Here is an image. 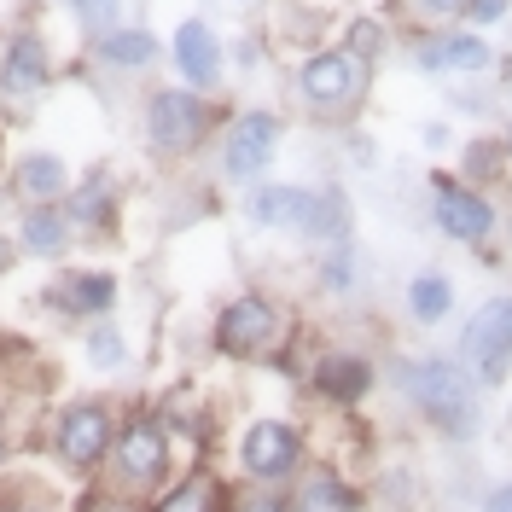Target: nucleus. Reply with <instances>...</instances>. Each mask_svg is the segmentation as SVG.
Wrapping results in <instances>:
<instances>
[{
  "label": "nucleus",
  "instance_id": "obj_40",
  "mask_svg": "<svg viewBox=\"0 0 512 512\" xmlns=\"http://www.w3.org/2000/svg\"><path fill=\"white\" fill-rule=\"evenodd\" d=\"M6 262H12V239H6V233H0V268H6Z\"/></svg>",
  "mask_w": 512,
  "mask_h": 512
},
{
  "label": "nucleus",
  "instance_id": "obj_34",
  "mask_svg": "<svg viewBox=\"0 0 512 512\" xmlns=\"http://www.w3.org/2000/svg\"><path fill=\"white\" fill-rule=\"evenodd\" d=\"M512 18V0H466V30H495V24H507Z\"/></svg>",
  "mask_w": 512,
  "mask_h": 512
},
{
  "label": "nucleus",
  "instance_id": "obj_28",
  "mask_svg": "<svg viewBox=\"0 0 512 512\" xmlns=\"http://www.w3.org/2000/svg\"><path fill=\"white\" fill-rule=\"evenodd\" d=\"M338 41L350 47L355 59L384 64V53H390V18H384V12H350L344 30H338Z\"/></svg>",
  "mask_w": 512,
  "mask_h": 512
},
{
  "label": "nucleus",
  "instance_id": "obj_18",
  "mask_svg": "<svg viewBox=\"0 0 512 512\" xmlns=\"http://www.w3.org/2000/svg\"><path fill=\"white\" fill-rule=\"evenodd\" d=\"M88 53L105 76H146V70H158L163 64V47L158 30H146V24H117V30H105L88 41Z\"/></svg>",
  "mask_w": 512,
  "mask_h": 512
},
{
  "label": "nucleus",
  "instance_id": "obj_31",
  "mask_svg": "<svg viewBox=\"0 0 512 512\" xmlns=\"http://www.w3.org/2000/svg\"><path fill=\"white\" fill-rule=\"evenodd\" d=\"M414 18L419 30H448V24H460L466 18V0H390L384 6V18Z\"/></svg>",
  "mask_w": 512,
  "mask_h": 512
},
{
  "label": "nucleus",
  "instance_id": "obj_15",
  "mask_svg": "<svg viewBox=\"0 0 512 512\" xmlns=\"http://www.w3.org/2000/svg\"><path fill=\"white\" fill-rule=\"evenodd\" d=\"M41 303L59 320H111L117 303H123V280L111 268H59L47 286H41Z\"/></svg>",
  "mask_w": 512,
  "mask_h": 512
},
{
  "label": "nucleus",
  "instance_id": "obj_35",
  "mask_svg": "<svg viewBox=\"0 0 512 512\" xmlns=\"http://www.w3.org/2000/svg\"><path fill=\"white\" fill-rule=\"evenodd\" d=\"M233 64H239V70H262V64H268V35L245 30L239 41H233Z\"/></svg>",
  "mask_w": 512,
  "mask_h": 512
},
{
  "label": "nucleus",
  "instance_id": "obj_4",
  "mask_svg": "<svg viewBox=\"0 0 512 512\" xmlns=\"http://www.w3.org/2000/svg\"><path fill=\"white\" fill-rule=\"evenodd\" d=\"M227 117L233 111H222L210 94H192L187 82H158V88L140 94V140L158 163L198 158Z\"/></svg>",
  "mask_w": 512,
  "mask_h": 512
},
{
  "label": "nucleus",
  "instance_id": "obj_39",
  "mask_svg": "<svg viewBox=\"0 0 512 512\" xmlns=\"http://www.w3.org/2000/svg\"><path fill=\"white\" fill-rule=\"evenodd\" d=\"M350 158L361 163V169L373 163V140H367V134H350Z\"/></svg>",
  "mask_w": 512,
  "mask_h": 512
},
{
  "label": "nucleus",
  "instance_id": "obj_19",
  "mask_svg": "<svg viewBox=\"0 0 512 512\" xmlns=\"http://www.w3.org/2000/svg\"><path fill=\"white\" fill-rule=\"evenodd\" d=\"M76 245V227L59 204H18V222H12V251L35 256V262H64Z\"/></svg>",
  "mask_w": 512,
  "mask_h": 512
},
{
  "label": "nucleus",
  "instance_id": "obj_16",
  "mask_svg": "<svg viewBox=\"0 0 512 512\" xmlns=\"http://www.w3.org/2000/svg\"><path fill=\"white\" fill-rule=\"evenodd\" d=\"M64 216L76 227V245H111L117 222H123V187L111 169H94L82 181H70L64 192Z\"/></svg>",
  "mask_w": 512,
  "mask_h": 512
},
{
  "label": "nucleus",
  "instance_id": "obj_12",
  "mask_svg": "<svg viewBox=\"0 0 512 512\" xmlns=\"http://www.w3.org/2000/svg\"><path fill=\"white\" fill-rule=\"evenodd\" d=\"M169 53V70H175V82H187L192 94H222V82H227V41L222 30L210 24V18H181L175 30H169V41H163Z\"/></svg>",
  "mask_w": 512,
  "mask_h": 512
},
{
  "label": "nucleus",
  "instance_id": "obj_6",
  "mask_svg": "<svg viewBox=\"0 0 512 512\" xmlns=\"http://www.w3.org/2000/svg\"><path fill=\"white\" fill-rule=\"evenodd\" d=\"M303 454H309V437L286 414H251L233 437V466L251 489H286L303 472Z\"/></svg>",
  "mask_w": 512,
  "mask_h": 512
},
{
  "label": "nucleus",
  "instance_id": "obj_1",
  "mask_svg": "<svg viewBox=\"0 0 512 512\" xmlns=\"http://www.w3.org/2000/svg\"><path fill=\"white\" fill-rule=\"evenodd\" d=\"M390 384L414 408L419 425H431V437H443V443H478L483 425H489L483 419V390L460 355H443V350L396 355Z\"/></svg>",
  "mask_w": 512,
  "mask_h": 512
},
{
  "label": "nucleus",
  "instance_id": "obj_41",
  "mask_svg": "<svg viewBox=\"0 0 512 512\" xmlns=\"http://www.w3.org/2000/svg\"><path fill=\"white\" fill-rule=\"evenodd\" d=\"M0 175H6V128H0Z\"/></svg>",
  "mask_w": 512,
  "mask_h": 512
},
{
  "label": "nucleus",
  "instance_id": "obj_36",
  "mask_svg": "<svg viewBox=\"0 0 512 512\" xmlns=\"http://www.w3.org/2000/svg\"><path fill=\"white\" fill-rule=\"evenodd\" d=\"M233 512H291V501L280 489H251V495H233Z\"/></svg>",
  "mask_w": 512,
  "mask_h": 512
},
{
  "label": "nucleus",
  "instance_id": "obj_20",
  "mask_svg": "<svg viewBox=\"0 0 512 512\" xmlns=\"http://www.w3.org/2000/svg\"><path fill=\"white\" fill-rule=\"evenodd\" d=\"M140 512H233V483L210 466H187L163 483Z\"/></svg>",
  "mask_w": 512,
  "mask_h": 512
},
{
  "label": "nucleus",
  "instance_id": "obj_10",
  "mask_svg": "<svg viewBox=\"0 0 512 512\" xmlns=\"http://www.w3.org/2000/svg\"><path fill=\"white\" fill-rule=\"evenodd\" d=\"M350 0H262V35L268 53L280 59H303L332 41V30H344Z\"/></svg>",
  "mask_w": 512,
  "mask_h": 512
},
{
  "label": "nucleus",
  "instance_id": "obj_27",
  "mask_svg": "<svg viewBox=\"0 0 512 512\" xmlns=\"http://www.w3.org/2000/svg\"><path fill=\"white\" fill-rule=\"evenodd\" d=\"M82 361H88V373H99V379L128 373V361H134L128 332L117 326V320H88V332H82Z\"/></svg>",
  "mask_w": 512,
  "mask_h": 512
},
{
  "label": "nucleus",
  "instance_id": "obj_37",
  "mask_svg": "<svg viewBox=\"0 0 512 512\" xmlns=\"http://www.w3.org/2000/svg\"><path fill=\"white\" fill-rule=\"evenodd\" d=\"M478 512H512V478L489 483V489H483V501H478Z\"/></svg>",
  "mask_w": 512,
  "mask_h": 512
},
{
  "label": "nucleus",
  "instance_id": "obj_11",
  "mask_svg": "<svg viewBox=\"0 0 512 512\" xmlns=\"http://www.w3.org/2000/svg\"><path fill=\"white\" fill-rule=\"evenodd\" d=\"M431 227L443 233L448 245H466V251H483L501 227V204L483 187L460 181V175H431Z\"/></svg>",
  "mask_w": 512,
  "mask_h": 512
},
{
  "label": "nucleus",
  "instance_id": "obj_14",
  "mask_svg": "<svg viewBox=\"0 0 512 512\" xmlns=\"http://www.w3.org/2000/svg\"><path fill=\"white\" fill-rule=\"evenodd\" d=\"M59 59H53V41L41 30H12L0 35V105H30L53 88Z\"/></svg>",
  "mask_w": 512,
  "mask_h": 512
},
{
  "label": "nucleus",
  "instance_id": "obj_9",
  "mask_svg": "<svg viewBox=\"0 0 512 512\" xmlns=\"http://www.w3.org/2000/svg\"><path fill=\"white\" fill-rule=\"evenodd\" d=\"M454 355L472 367L478 390H501V384H507V373H512V291L483 297L478 309L466 315Z\"/></svg>",
  "mask_w": 512,
  "mask_h": 512
},
{
  "label": "nucleus",
  "instance_id": "obj_13",
  "mask_svg": "<svg viewBox=\"0 0 512 512\" xmlns=\"http://www.w3.org/2000/svg\"><path fill=\"white\" fill-rule=\"evenodd\" d=\"M379 384H384L379 361L367 350H350V344H332V350H320L309 361V390H315L326 408H338V414H355Z\"/></svg>",
  "mask_w": 512,
  "mask_h": 512
},
{
  "label": "nucleus",
  "instance_id": "obj_33",
  "mask_svg": "<svg viewBox=\"0 0 512 512\" xmlns=\"http://www.w3.org/2000/svg\"><path fill=\"white\" fill-rule=\"evenodd\" d=\"M379 489L390 495V512H414L419 507V478L408 466H384L379 472Z\"/></svg>",
  "mask_w": 512,
  "mask_h": 512
},
{
  "label": "nucleus",
  "instance_id": "obj_32",
  "mask_svg": "<svg viewBox=\"0 0 512 512\" xmlns=\"http://www.w3.org/2000/svg\"><path fill=\"white\" fill-rule=\"evenodd\" d=\"M123 6H128V0H64V12H70L88 35L117 30V24H123Z\"/></svg>",
  "mask_w": 512,
  "mask_h": 512
},
{
  "label": "nucleus",
  "instance_id": "obj_42",
  "mask_svg": "<svg viewBox=\"0 0 512 512\" xmlns=\"http://www.w3.org/2000/svg\"><path fill=\"white\" fill-rule=\"evenodd\" d=\"M239 6H262V0H239Z\"/></svg>",
  "mask_w": 512,
  "mask_h": 512
},
{
  "label": "nucleus",
  "instance_id": "obj_8",
  "mask_svg": "<svg viewBox=\"0 0 512 512\" xmlns=\"http://www.w3.org/2000/svg\"><path fill=\"white\" fill-rule=\"evenodd\" d=\"M280 140H286V117L274 105H245L222 123V140H216V169L233 187H256L268 181V169L280 163Z\"/></svg>",
  "mask_w": 512,
  "mask_h": 512
},
{
  "label": "nucleus",
  "instance_id": "obj_17",
  "mask_svg": "<svg viewBox=\"0 0 512 512\" xmlns=\"http://www.w3.org/2000/svg\"><path fill=\"white\" fill-rule=\"evenodd\" d=\"M414 64L425 76H489L495 70V47L483 30H419L414 35Z\"/></svg>",
  "mask_w": 512,
  "mask_h": 512
},
{
  "label": "nucleus",
  "instance_id": "obj_5",
  "mask_svg": "<svg viewBox=\"0 0 512 512\" xmlns=\"http://www.w3.org/2000/svg\"><path fill=\"white\" fill-rule=\"evenodd\" d=\"M291 338H297L291 315L274 291H233L216 309V320H210V350L222 361H245V367L251 361H274Z\"/></svg>",
  "mask_w": 512,
  "mask_h": 512
},
{
  "label": "nucleus",
  "instance_id": "obj_3",
  "mask_svg": "<svg viewBox=\"0 0 512 512\" xmlns=\"http://www.w3.org/2000/svg\"><path fill=\"white\" fill-rule=\"evenodd\" d=\"M181 472V431L158 408H128L105 454V483L117 501H152L163 483Z\"/></svg>",
  "mask_w": 512,
  "mask_h": 512
},
{
  "label": "nucleus",
  "instance_id": "obj_43",
  "mask_svg": "<svg viewBox=\"0 0 512 512\" xmlns=\"http://www.w3.org/2000/svg\"><path fill=\"white\" fill-rule=\"evenodd\" d=\"M507 158H512V134H507Z\"/></svg>",
  "mask_w": 512,
  "mask_h": 512
},
{
  "label": "nucleus",
  "instance_id": "obj_44",
  "mask_svg": "<svg viewBox=\"0 0 512 512\" xmlns=\"http://www.w3.org/2000/svg\"><path fill=\"white\" fill-rule=\"evenodd\" d=\"M507 233H512V222H507Z\"/></svg>",
  "mask_w": 512,
  "mask_h": 512
},
{
  "label": "nucleus",
  "instance_id": "obj_22",
  "mask_svg": "<svg viewBox=\"0 0 512 512\" xmlns=\"http://www.w3.org/2000/svg\"><path fill=\"white\" fill-rule=\"evenodd\" d=\"M70 158L53 152V146H24L18 158H12V198L18 204H59L64 192H70Z\"/></svg>",
  "mask_w": 512,
  "mask_h": 512
},
{
  "label": "nucleus",
  "instance_id": "obj_30",
  "mask_svg": "<svg viewBox=\"0 0 512 512\" xmlns=\"http://www.w3.org/2000/svg\"><path fill=\"white\" fill-rule=\"evenodd\" d=\"M0 512H70L64 495L41 478H0Z\"/></svg>",
  "mask_w": 512,
  "mask_h": 512
},
{
  "label": "nucleus",
  "instance_id": "obj_29",
  "mask_svg": "<svg viewBox=\"0 0 512 512\" xmlns=\"http://www.w3.org/2000/svg\"><path fill=\"white\" fill-rule=\"evenodd\" d=\"M355 274H361V256H355V239H338V245H326L315 262V280L326 297H350L355 291Z\"/></svg>",
  "mask_w": 512,
  "mask_h": 512
},
{
  "label": "nucleus",
  "instance_id": "obj_21",
  "mask_svg": "<svg viewBox=\"0 0 512 512\" xmlns=\"http://www.w3.org/2000/svg\"><path fill=\"white\" fill-rule=\"evenodd\" d=\"M309 192L315 187H297V181H256V187H245L239 210H245V222L262 227V233H291V239H297L303 210H309Z\"/></svg>",
  "mask_w": 512,
  "mask_h": 512
},
{
  "label": "nucleus",
  "instance_id": "obj_26",
  "mask_svg": "<svg viewBox=\"0 0 512 512\" xmlns=\"http://www.w3.org/2000/svg\"><path fill=\"white\" fill-rule=\"evenodd\" d=\"M507 175H512L507 134H478V140H466V146H460V181H472V187L495 192Z\"/></svg>",
  "mask_w": 512,
  "mask_h": 512
},
{
  "label": "nucleus",
  "instance_id": "obj_25",
  "mask_svg": "<svg viewBox=\"0 0 512 512\" xmlns=\"http://www.w3.org/2000/svg\"><path fill=\"white\" fill-rule=\"evenodd\" d=\"M454 297H460V286H454L448 268H419L414 280L402 286V303H408V320L414 326H443L454 315Z\"/></svg>",
  "mask_w": 512,
  "mask_h": 512
},
{
  "label": "nucleus",
  "instance_id": "obj_38",
  "mask_svg": "<svg viewBox=\"0 0 512 512\" xmlns=\"http://www.w3.org/2000/svg\"><path fill=\"white\" fill-rule=\"evenodd\" d=\"M419 140H425V146H437V152H443L448 140H454V134H448V123H425L419 128Z\"/></svg>",
  "mask_w": 512,
  "mask_h": 512
},
{
  "label": "nucleus",
  "instance_id": "obj_2",
  "mask_svg": "<svg viewBox=\"0 0 512 512\" xmlns=\"http://www.w3.org/2000/svg\"><path fill=\"white\" fill-rule=\"evenodd\" d=\"M373 76L379 64L355 59L344 41H326L315 53L291 59V105L320 128H350L361 105L373 99Z\"/></svg>",
  "mask_w": 512,
  "mask_h": 512
},
{
  "label": "nucleus",
  "instance_id": "obj_24",
  "mask_svg": "<svg viewBox=\"0 0 512 512\" xmlns=\"http://www.w3.org/2000/svg\"><path fill=\"white\" fill-rule=\"evenodd\" d=\"M303 245H338V239H355V210H350V192L344 187H315L309 192V210H303V227H297Z\"/></svg>",
  "mask_w": 512,
  "mask_h": 512
},
{
  "label": "nucleus",
  "instance_id": "obj_7",
  "mask_svg": "<svg viewBox=\"0 0 512 512\" xmlns=\"http://www.w3.org/2000/svg\"><path fill=\"white\" fill-rule=\"evenodd\" d=\"M117 419L123 414L105 396H70V402H59V414L47 419V454L70 478H99L111 437H117Z\"/></svg>",
  "mask_w": 512,
  "mask_h": 512
},
{
  "label": "nucleus",
  "instance_id": "obj_23",
  "mask_svg": "<svg viewBox=\"0 0 512 512\" xmlns=\"http://www.w3.org/2000/svg\"><path fill=\"white\" fill-rule=\"evenodd\" d=\"M291 512H367V489L338 466H309L291 478Z\"/></svg>",
  "mask_w": 512,
  "mask_h": 512
}]
</instances>
